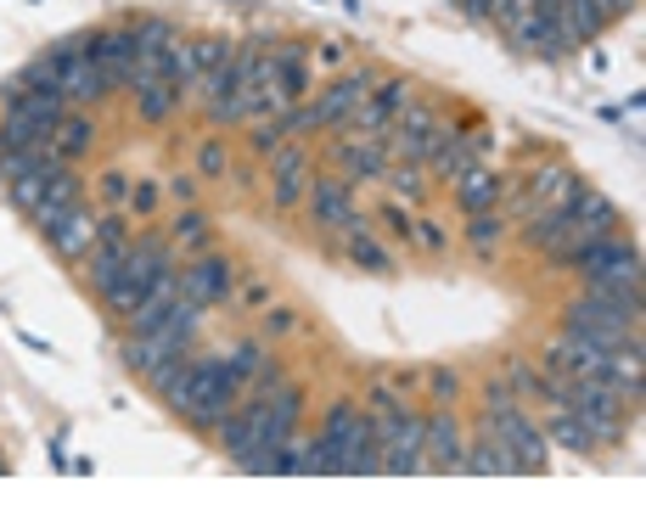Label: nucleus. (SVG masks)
Masks as SVG:
<instances>
[{
    "label": "nucleus",
    "mask_w": 646,
    "mask_h": 505,
    "mask_svg": "<svg viewBox=\"0 0 646 505\" xmlns=\"http://www.w3.org/2000/svg\"><path fill=\"white\" fill-rule=\"evenodd\" d=\"M46 242L56 248V258H68V264H79L90 248H96V219H90V209L79 202V209H68L62 214V225L46 236Z\"/></svg>",
    "instance_id": "12"
},
{
    "label": "nucleus",
    "mask_w": 646,
    "mask_h": 505,
    "mask_svg": "<svg viewBox=\"0 0 646 505\" xmlns=\"http://www.w3.org/2000/svg\"><path fill=\"white\" fill-rule=\"evenodd\" d=\"M281 141H287L281 118H258V124H253V152H258V157H270V152H276Z\"/></svg>",
    "instance_id": "32"
},
{
    "label": "nucleus",
    "mask_w": 646,
    "mask_h": 505,
    "mask_svg": "<svg viewBox=\"0 0 646 505\" xmlns=\"http://www.w3.org/2000/svg\"><path fill=\"white\" fill-rule=\"evenodd\" d=\"M203 320H208V310H203V303H191V298H175V303H169V315L157 320V326H164V331L175 337L180 349H191V343H198V331H203Z\"/></svg>",
    "instance_id": "17"
},
{
    "label": "nucleus",
    "mask_w": 646,
    "mask_h": 505,
    "mask_svg": "<svg viewBox=\"0 0 646 505\" xmlns=\"http://www.w3.org/2000/svg\"><path fill=\"white\" fill-rule=\"evenodd\" d=\"M287 168H309V152H304V147H287V141H281V147L270 152V175H287Z\"/></svg>",
    "instance_id": "36"
},
{
    "label": "nucleus",
    "mask_w": 646,
    "mask_h": 505,
    "mask_svg": "<svg viewBox=\"0 0 646 505\" xmlns=\"http://www.w3.org/2000/svg\"><path fill=\"white\" fill-rule=\"evenodd\" d=\"M360 416H366V411H360L354 399H338L332 411H327V421H320V432H315V438H320V444H327V450L338 455V450L349 444V432L360 427Z\"/></svg>",
    "instance_id": "18"
},
{
    "label": "nucleus",
    "mask_w": 646,
    "mask_h": 505,
    "mask_svg": "<svg viewBox=\"0 0 646 505\" xmlns=\"http://www.w3.org/2000/svg\"><path fill=\"white\" fill-rule=\"evenodd\" d=\"M552 432H557V444H568V450H579V455L596 450L591 438H585V427H579V416H573V411H562V404H557V416H552Z\"/></svg>",
    "instance_id": "26"
},
{
    "label": "nucleus",
    "mask_w": 646,
    "mask_h": 505,
    "mask_svg": "<svg viewBox=\"0 0 646 505\" xmlns=\"http://www.w3.org/2000/svg\"><path fill=\"white\" fill-rule=\"evenodd\" d=\"M102 197L113 202V209L129 202V175H124V168H107V175H102Z\"/></svg>",
    "instance_id": "37"
},
{
    "label": "nucleus",
    "mask_w": 646,
    "mask_h": 505,
    "mask_svg": "<svg viewBox=\"0 0 646 505\" xmlns=\"http://www.w3.org/2000/svg\"><path fill=\"white\" fill-rule=\"evenodd\" d=\"M573 269L585 276V287H641V253L635 242H619V230L591 242L573 258Z\"/></svg>",
    "instance_id": "1"
},
{
    "label": "nucleus",
    "mask_w": 646,
    "mask_h": 505,
    "mask_svg": "<svg viewBox=\"0 0 646 505\" xmlns=\"http://www.w3.org/2000/svg\"><path fill=\"white\" fill-rule=\"evenodd\" d=\"M175 113H180V90L169 79H152V85L136 90V118L141 124H169Z\"/></svg>",
    "instance_id": "15"
},
{
    "label": "nucleus",
    "mask_w": 646,
    "mask_h": 505,
    "mask_svg": "<svg viewBox=\"0 0 646 505\" xmlns=\"http://www.w3.org/2000/svg\"><path fill=\"white\" fill-rule=\"evenodd\" d=\"M90 147H96V124L79 118V113H62V124L51 129V152H56L62 163H79Z\"/></svg>",
    "instance_id": "13"
},
{
    "label": "nucleus",
    "mask_w": 646,
    "mask_h": 505,
    "mask_svg": "<svg viewBox=\"0 0 646 505\" xmlns=\"http://www.w3.org/2000/svg\"><path fill=\"white\" fill-rule=\"evenodd\" d=\"M456 180H461V186H456V197H461V209H467V214L501 209V197H506V175H501V168H483V163H472V168H461Z\"/></svg>",
    "instance_id": "11"
},
{
    "label": "nucleus",
    "mask_w": 646,
    "mask_h": 505,
    "mask_svg": "<svg viewBox=\"0 0 646 505\" xmlns=\"http://www.w3.org/2000/svg\"><path fill=\"white\" fill-rule=\"evenodd\" d=\"M410 236H416V242H422L428 253H444V248H449V236H444V225H439V219H416V225H410Z\"/></svg>",
    "instance_id": "33"
},
{
    "label": "nucleus",
    "mask_w": 646,
    "mask_h": 505,
    "mask_svg": "<svg viewBox=\"0 0 646 505\" xmlns=\"http://www.w3.org/2000/svg\"><path fill=\"white\" fill-rule=\"evenodd\" d=\"M596 7H601L607 17H630V12L641 7V0H596Z\"/></svg>",
    "instance_id": "42"
},
{
    "label": "nucleus",
    "mask_w": 646,
    "mask_h": 505,
    "mask_svg": "<svg viewBox=\"0 0 646 505\" xmlns=\"http://www.w3.org/2000/svg\"><path fill=\"white\" fill-rule=\"evenodd\" d=\"M102 303H107V310H113L118 320H129V315H136V303H141V287L129 281V276H118V281L102 292Z\"/></svg>",
    "instance_id": "27"
},
{
    "label": "nucleus",
    "mask_w": 646,
    "mask_h": 505,
    "mask_svg": "<svg viewBox=\"0 0 646 505\" xmlns=\"http://www.w3.org/2000/svg\"><path fill=\"white\" fill-rule=\"evenodd\" d=\"M343 242H349V258H354V264H366L371 276H388V269H394V253H388L371 230H349Z\"/></svg>",
    "instance_id": "19"
},
{
    "label": "nucleus",
    "mask_w": 646,
    "mask_h": 505,
    "mask_svg": "<svg viewBox=\"0 0 646 505\" xmlns=\"http://www.w3.org/2000/svg\"><path fill=\"white\" fill-rule=\"evenodd\" d=\"M79 202H85V175H79L74 163H62L56 175H51V186H46V197L35 202V214H28V219H35V230H40V236H51V230L62 225V214H68V209H79Z\"/></svg>",
    "instance_id": "6"
},
{
    "label": "nucleus",
    "mask_w": 646,
    "mask_h": 505,
    "mask_svg": "<svg viewBox=\"0 0 646 505\" xmlns=\"http://www.w3.org/2000/svg\"><path fill=\"white\" fill-rule=\"evenodd\" d=\"M164 191H169V197L180 202V209H186V202L198 197V180H191V175H169V186H164Z\"/></svg>",
    "instance_id": "40"
},
{
    "label": "nucleus",
    "mask_w": 646,
    "mask_h": 505,
    "mask_svg": "<svg viewBox=\"0 0 646 505\" xmlns=\"http://www.w3.org/2000/svg\"><path fill=\"white\" fill-rule=\"evenodd\" d=\"M62 168V163H56ZM56 168H40V175H23V180H12L7 186V197H12V209H23V214H35V202L46 197V186H51V175Z\"/></svg>",
    "instance_id": "23"
},
{
    "label": "nucleus",
    "mask_w": 646,
    "mask_h": 505,
    "mask_svg": "<svg viewBox=\"0 0 646 505\" xmlns=\"http://www.w3.org/2000/svg\"><path fill=\"white\" fill-rule=\"evenodd\" d=\"M293 326H299L293 310H270V315H265V337H281V331H293Z\"/></svg>",
    "instance_id": "41"
},
{
    "label": "nucleus",
    "mask_w": 646,
    "mask_h": 505,
    "mask_svg": "<svg viewBox=\"0 0 646 505\" xmlns=\"http://www.w3.org/2000/svg\"><path fill=\"white\" fill-rule=\"evenodd\" d=\"M225 168H231V152H225V141H203V152H198V175H203V180H219Z\"/></svg>",
    "instance_id": "31"
},
{
    "label": "nucleus",
    "mask_w": 646,
    "mask_h": 505,
    "mask_svg": "<svg viewBox=\"0 0 646 505\" xmlns=\"http://www.w3.org/2000/svg\"><path fill=\"white\" fill-rule=\"evenodd\" d=\"M237 287V264L225 253H198V258H180V298L203 303V310H214V303H225Z\"/></svg>",
    "instance_id": "2"
},
{
    "label": "nucleus",
    "mask_w": 646,
    "mask_h": 505,
    "mask_svg": "<svg viewBox=\"0 0 646 505\" xmlns=\"http://www.w3.org/2000/svg\"><path fill=\"white\" fill-rule=\"evenodd\" d=\"M304 180H309V168H287V175H276V186H270V209H293V202L304 197Z\"/></svg>",
    "instance_id": "28"
},
{
    "label": "nucleus",
    "mask_w": 646,
    "mask_h": 505,
    "mask_svg": "<svg viewBox=\"0 0 646 505\" xmlns=\"http://www.w3.org/2000/svg\"><path fill=\"white\" fill-rule=\"evenodd\" d=\"M338 168H343V180H382V168H388V147H382V135H343V141L332 147Z\"/></svg>",
    "instance_id": "8"
},
{
    "label": "nucleus",
    "mask_w": 646,
    "mask_h": 505,
    "mask_svg": "<svg viewBox=\"0 0 646 505\" xmlns=\"http://www.w3.org/2000/svg\"><path fill=\"white\" fill-rule=\"evenodd\" d=\"M191 51H198V67H225L237 46H231V40H198Z\"/></svg>",
    "instance_id": "34"
},
{
    "label": "nucleus",
    "mask_w": 646,
    "mask_h": 505,
    "mask_svg": "<svg viewBox=\"0 0 646 505\" xmlns=\"http://www.w3.org/2000/svg\"><path fill=\"white\" fill-rule=\"evenodd\" d=\"M371 85H377V74L371 67H360V74H343V79H332L327 90H320V101H309V129H343L349 124V113L360 108V101L371 96Z\"/></svg>",
    "instance_id": "3"
},
{
    "label": "nucleus",
    "mask_w": 646,
    "mask_h": 505,
    "mask_svg": "<svg viewBox=\"0 0 646 505\" xmlns=\"http://www.w3.org/2000/svg\"><path fill=\"white\" fill-rule=\"evenodd\" d=\"M96 248H129V219L118 209L96 219Z\"/></svg>",
    "instance_id": "29"
},
{
    "label": "nucleus",
    "mask_w": 646,
    "mask_h": 505,
    "mask_svg": "<svg viewBox=\"0 0 646 505\" xmlns=\"http://www.w3.org/2000/svg\"><path fill=\"white\" fill-rule=\"evenodd\" d=\"M511 382L534 399V393H540V370H529V359H511Z\"/></svg>",
    "instance_id": "39"
},
{
    "label": "nucleus",
    "mask_w": 646,
    "mask_h": 505,
    "mask_svg": "<svg viewBox=\"0 0 646 505\" xmlns=\"http://www.w3.org/2000/svg\"><path fill=\"white\" fill-rule=\"evenodd\" d=\"M198 74H203V67H198V51H191L186 40H175V46L164 51V79H169V85L186 96L191 85H198Z\"/></svg>",
    "instance_id": "20"
},
{
    "label": "nucleus",
    "mask_w": 646,
    "mask_h": 505,
    "mask_svg": "<svg viewBox=\"0 0 646 505\" xmlns=\"http://www.w3.org/2000/svg\"><path fill=\"white\" fill-rule=\"evenodd\" d=\"M225 359H231V377H237V382L248 388V377H253V370H258V365H265V359H270V349H265V343H258V337H248V343H237V349H231V354H225Z\"/></svg>",
    "instance_id": "25"
},
{
    "label": "nucleus",
    "mask_w": 646,
    "mask_h": 505,
    "mask_svg": "<svg viewBox=\"0 0 646 505\" xmlns=\"http://www.w3.org/2000/svg\"><path fill=\"white\" fill-rule=\"evenodd\" d=\"M169 242H175V253H180V258H198V253H208L214 230H208V219L186 202V209L175 214V225H169Z\"/></svg>",
    "instance_id": "14"
},
{
    "label": "nucleus",
    "mask_w": 646,
    "mask_h": 505,
    "mask_svg": "<svg viewBox=\"0 0 646 505\" xmlns=\"http://www.w3.org/2000/svg\"><path fill=\"white\" fill-rule=\"evenodd\" d=\"M461 455H467V438H461V421L449 404L428 411V432H422V466L428 471H461Z\"/></svg>",
    "instance_id": "5"
},
{
    "label": "nucleus",
    "mask_w": 646,
    "mask_h": 505,
    "mask_svg": "<svg viewBox=\"0 0 646 505\" xmlns=\"http://www.w3.org/2000/svg\"><path fill=\"white\" fill-rule=\"evenodd\" d=\"M354 214V202H349V180L343 175H315L309 180V219L315 225H332L343 230V219Z\"/></svg>",
    "instance_id": "10"
},
{
    "label": "nucleus",
    "mask_w": 646,
    "mask_h": 505,
    "mask_svg": "<svg viewBox=\"0 0 646 505\" xmlns=\"http://www.w3.org/2000/svg\"><path fill=\"white\" fill-rule=\"evenodd\" d=\"M147 388L169 404L175 416H186L191 411V388H198V370H191V354H175V359H164L157 370H147Z\"/></svg>",
    "instance_id": "9"
},
{
    "label": "nucleus",
    "mask_w": 646,
    "mask_h": 505,
    "mask_svg": "<svg viewBox=\"0 0 646 505\" xmlns=\"http://www.w3.org/2000/svg\"><path fill=\"white\" fill-rule=\"evenodd\" d=\"M501 236H506V219H501V209H483V214H467V242H472L478 253H490V248H501Z\"/></svg>",
    "instance_id": "21"
},
{
    "label": "nucleus",
    "mask_w": 646,
    "mask_h": 505,
    "mask_svg": "<svg viewBox=\"0 0 646 505\" xmlns=\"http://www.w3.org/2000/svg\"><path fill=\"white\" fill-rule=\"evenodd\" d=\"M157 202H164V186H157V180H141V186H129V209H136V214H152Z\"/></svg>",
    "instance_id": "35"
},
{
    "label": "nucleus",
    "mask_w": 646,
    "mask_h": 505,
    "mask_svg": "<svg viewBox=\"0 0 646 505\" xmlns=\"http://www.w3.org/2000/svg\"><path fill=\"white\" fill-rule=\"evenodd\" d=\"M382 225L394 230L400 242H410V225H416V219H410V209H400V202H388V209H382Z\"/></svg>",
    "instance_id": "38"
},
{
    "label": "nucleus",
    "mask_w": 646,
    "mask_h": 505,
    "mask_svg": "<svg viewBox=\"0 0 646 505\" xmlns=\"http://www.w3.org/2000/svg\"><path fill=\"white\" fill-rule=\"evenodd\" d=\"M90 56H96V67H102V79H107V96L113 90L136 96V28H102Z\"/></svg>",
    "instance_id": "4"
},
{
    "label": "nucleus",
    "mask_w": 646,
    "mask_h": 505,
    "mask_svg": "<svg viewBox=\"0 0 646 505\" xmlns=\"http://www.w3.org/2000/svg\"><path fill=\"white\" fill-rule=\"evenodd\" d=\"M382 180L394 186L405 202H416V197L428 191V168H422V163H388V168H382Z\"/></svg>",
    "instance_id": "22"
},
{
    "label": "nucleus",
    "mask_w": 646,
    "mask_h": 505,
    "mask_svg": "<svg viewBox=\"0 0 646 505\" xmlns=\"http://www.w3.org/2000/svg\"><path fill=\"white\" fill-rule=\"evenodd\" d=\"M62 157L51 152V141H40V147H12V152H0V180H23V175H40V168H56Z\"/></svg>",
    "instance_id": "16"
},
{
    "label": "nucleus",
    "mask_w": 646,
    "mask_h": 505,
    "mask_svg": "<svg viewBox=\"0 0 646 505\" xmlns=\"http://www.w3.org/2000/svg\"><path fill=\"white\" fill-rule=\"evenodd\" d=\"M175 354H191V349H180L164 326H152V331H129L124 343H118V365H124V370H136V377H147V370H157V365L175 359Z\"/></svg>",
    "instance_id": "7"
},
{
    "label": "nucleus",
    "mask_w": 646,
    "mask_h": 505,
    "mask_svg": "<svg viewBox=\"0 0 646 505\" xmlns=\"http://www.w3.org/2000/svg\"><path fill=\"white\" fill-rule=\"evenodd\" d=\"M428 393H433V404H456V393H461V377L449 365H433L428 370Z\"/></svg>",
    "instance_id": "30"
},
{
    "label": "nucleus",
    "mask_w": 646,
    "mask_h": 505,
    "mask_svg": "<svg viewBox=\"0 0 646 505\" xmlns=\"http://www.w3.org/2000/svg\"><path fill=\"white\" fill-rule=\"evenodd\" d=\"M371 101H377L388 118H400L405 101H416V85H410V79H377V85H371Z\"/></svg>",
    "instance_id": "24"
}]
</instances>
